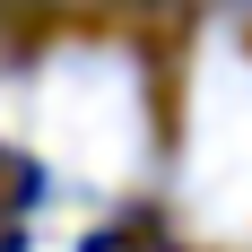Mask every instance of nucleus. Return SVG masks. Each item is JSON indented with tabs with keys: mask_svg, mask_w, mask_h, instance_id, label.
<instances>
[{
	"mask_svg": "<svg viewBox=\"0 0 252 252\" xmlns=\"http://www.w3.org/2000/svg\"><path fill=\"white\" fill-rule=\"evenodd\" d=\"M35 148L61 183L122 191L148 157V113H139V70L104 44H70L35 78Z\"/></svg>",
	"mask_w": 252,
	"mask_h": 252,
	"instance_id": "1",
	"label": "nucleus"
},
{
	"mask_svg": "<svg viewBox=\"0 0 252 252\" xmlns=\"http://www.w3.org/2000/svg\"><path fill=\"white\" fill-rule=\"evenodd\" d=\"M183 200H191V218L209 235H244L252 226V61L235 44H209V61H200Z\"/></svg>",
	"mask_w": 252,
	"mask_h": 252,
	"instance_id": "2",
	"label": "nucleus"
}]
</instances>
